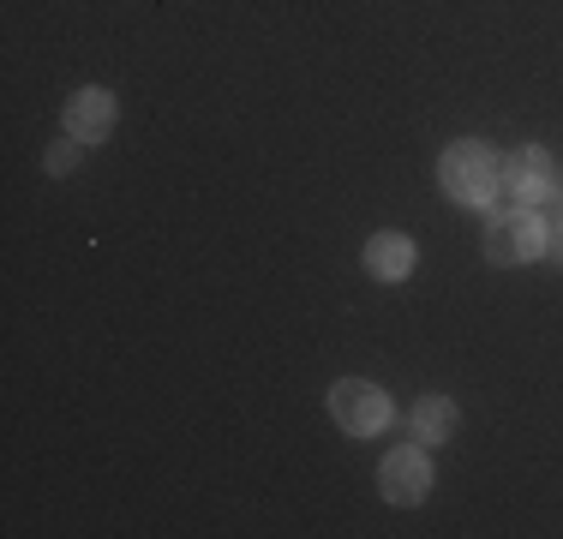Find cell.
Listing matches in <instances>:
<instances>
[{
	"label": "cell",
	"instance_id": "1",
	"mask_svg": "<svg viewBox=\"0 0 563 539\" xmlns=\"http://www.w3.org/2000/svg\"><path fill=\"white\" fill-rule=\"evenodd\" d=\"M438 174H444V193L455 198V205H467V210L492 205V198L504 193V162L492 156V144H479V139L450 144L444 162H438Z\"/></svg>",
	"mask_w": 563,
	"mask_h": 539
},
{
	"label": "cell",
	"instance_id": "2",
	"mask_svg": "<svg viewBox=\"0 0 563 539\" xmlns=\"http://www.w3.org/2000/svg\"><path fill=\"white\" fill-rule=\"evenodd\" d=\"M540 252H545V228L533 210L498 205L486 216V258L492 264H528V258H540Z\"/></svg>",
	"mask_w": 563,
	"mask_h": 539
},
{
	"label": "cell",
	"instance_id": "3",
	"mask_svg": "<svg viewBox=\"0 0 563 539\" xmlns=\"http://www.w3.org/2000/svg\"><path fill=\"white\" fill-rule=\"evenodd\" d=\"M330 420L342 431H354V438H372V431L390 426V396L378 384H366V377H342L330 389Z\"/></svg>",
	"mask_w": 563,
	"mask_h": 539
},
{
	"label": "cell",
	"instance_id": "4",
	"mask_svg": "<svg viewBox=\"0 0 563 539\" xmlns=\"http://www.w3.org/2000/svg\"><path fill=\"white\" fill-rule=\"evenodd\" d=\"M504 193H509V205H521V210L552 205V198H558V162H552V151L528 144V151L509 156L504 162Z\"/></svg>",
	"mask_w": 563,
	"mask_h": 539
},
{
	"label": "cell",
	"instance_id": "5",
	"mask_svg": "<svg viewBox=\"0 0 563 539\" xmlns=\"http://www.w3.org/2000/svg\"><path fill=\"white\" fill-rule=\"evenodd\" d=\"M384 497L390 504H426V492H432V462H426L420 443H408V450H390L384 455Z\"/></svg>",
	"mask_w": 563,
	"mask_h": 539
},
{
	"label": "cell",
	"instance_id": "6",
	"mask_svg": "<svg viewBox=\"0 0 563 539\" xmlns=\"http://www.w3.org/2000/svg\"><path fill=\"white\" fill-rule=\"evenodd\" d=\"M66 132H73L78 144H102L114 132V97L109 90H78L73 102H66Z\"/></svg>",
	"mask_w": 563,
	"mask_h": 539
},
{
	"label": "cell",
	"instance_id": "7",
	"mask_svg": "<svg viewBox=\"0 0 563 539\" xmlns=\"http://www.w3.org/2000/svg\"><path fill=\"white\" fill-rule=\"evenodd\" d=\"M366 270H372L378 282H401V276L413 270V240H408V234H378V240L366 246Z\"/></svg>",
	"mask_w": 563,
	"mask_h": 539
},
{
	"label": "cell",
	"instance_id": "8",
	"mask_svg": "<svg viewBox=\"0 0 563 539\" xmlns=\"http://www.w3.org/2000/svg\"><path fill=\"white\" fill-rule=\"evenodd\" d=\"M408 426H413V438H420V443H444L450 431H455V402H444V396H426V402H413Z\"/></svg>",
	"mask_w": 563,
	"mask_h": 539
},
{
	"label": "cell",
	"instance_id": "9",
	"mask_svg": "<svg viewBox=\"0 0 563 539\" xmlns=\"http://www.w3.org/2000/svg\"><path fill=\"white\" fill-rule=\"evenodd\" d=\"M78 151H85V144H60V151H48V174H73V162H78Z\"/></svg>",
	"mask_w": 563,
	"mask_h": 539
},
{
	"label": "cell",
	"instance_id": "10",
	"mask_svg": "<svg viewBox=\"0 0 563 539\" xmlns=\"http://www.w3.org/2000/svg\"><path fill=\"white\" fill-rule=\"evenodd\" d=\"M545 252H552V258L563 264V216H558V228H552V234H545Z\"/></svg>",
	"mask_w": 563,
	"mask_h": 539
},
{
	"label": "cell",
	"instance_id": "11",
	"mask_svg": "<svg viewBox=\"0 0 563 539\" xmlns=\"http://www.w3.org/2000/svg\"><path fill=\"white\" fill-rule=\"evenodd\" d=\"M558 198H563V193H558Z\"/></svg>",
	"mask_w": 563,
	"mask_h": 539
}]
</instances>
